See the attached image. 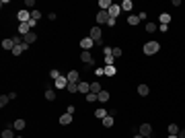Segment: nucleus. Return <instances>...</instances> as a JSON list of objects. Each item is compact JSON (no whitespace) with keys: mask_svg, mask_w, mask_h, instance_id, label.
Here are the masks:
<instances>
[{"mask_svg":"<svg viewBox=\"0 0 185 138\" xmlns=\"http://www.w3.org/2000/svg\"><path fill=\"white\" fill-rule=\"evenodd\" d=\"M148 93H150V87H148V85H140V87H138V95L146 97Z\"/></svg>","mask_w":185,"mask_h":138,"instance_id":"6ab92c4d","label":"nucleus"},{"mask_svg":"<svg viewBox=\"0 0 185 138\" xmlns=\"http://www.w3.org/2000/svg\"><path fill=\"white\" fill-rule=\"evenodd\" d=\"M99 6H101V10H109L113 6V2L111 0H99Z\"/></svg>","mask_w":185,"mask_h":138,"instance_id":"a211bd4d","label":"nucleus"},{"mask_svg":"<svg viewBox=\"0 0 185 138\" xmlns=\"http://www.w3.org/2000/svg\"><path fill=\"white\" fill-rule=\"evenodd\" d=\"M78 93L89 95V93H91V83H84V81H80V83H78Z\"/></svg>","mask_w":185,"mask_h":138,"instance_id":"1a4fd4ad","label":"nucleus"},{"mask_svg":"<svg viewBox=\"0 0 185 138\" xmlns=\"http://www.w3.org/2000/svg\"><path fill=\"white\" fill-rule=\"evenodd\" d=\"M158 29H160V31L164 33V31H169V25H158Z\"/></svg>","mask_w":185,"mask_h":138,"instance_id":"a19ab883","label":"nucleus"},{"mask_svg":"<svg viewBox=\"0 0 185 138\" xmlns=\"http://www.w3.org/2000/svg\"><path fill=\"white\" fill-rule=\"evenodd\" d=\"M25 6H27V10H35V0H25Z\"/></svg>","mask_w":185,"mask_h":138,"instance_id":"c9c22d12","label":"nucleus"},{"mask_svg":"<svg viewBox=\"0 0 185 138\" xmlns=\"http://www.w3.org/2000/svg\"><path fill=\"white\" fill-rule=\"evenodd\" d=\"M49 76H52V78H54V81H56V78H60V72H58V70H52V72H49Z\"/></svg>","mask_w":185,"mask_h":138,"instance_id":"58836bf2","label":"nucleus"},{"mask_svg":"<svg viewBox=\"0 0 185 138\" xmlns=\"http://www.w3.org/2000/svg\"><path fill=\"white\" fill-rule=\"evenodd\" d=\"M33 31V29L29 27V23H19V35L21 37H25V35H29Z\"/></svg>","mask_w":185,"mask_h":138,"instance_id":"39448f33","label":"nucleus"},{"mask_svg":"<svg viewBox=\"0 0 185 138\" xmlns=\"http://www.w3.org/2000/svg\"><path fill=\"white\" fill-rule=\"evenodd\" d=\"M54 85H56V89H66V87H68V78L62 74L60 78H56L54 81Z\"/></svg>","mask_w":185,"mask_h":138,"instance_id":"423d86ee","label":"nucleus"},{"mask_svg":"<svg viewBox=\"0 0 185 138\" xmlns=\"http://www.w3.org/2000/svg\"><path fill=\"white\" fill-rule=\"evenodd\" d=\"M14 128H4V130H2V138H17L14 136Z\"/></svg>","mask_w":185,"mask_h":138,"instance_id":"dca6fc26","label":"nucleus"},{"mask_svg":"<svg viewBox=\"0 0 185 138\" xmlns=\"http://www.w3.org/2000/svg\"><path fill=\"white\" fill-rule=\"evenodd\" d=\"M8 101H10V97H8V95H2V97H0V105H2V107H6Z\"/></svg>","mask_w":185,"mask_h":138,"instance_id":"f704fd0d","label":"nucleus"},{"mask_svg":"<svg viewBox=\"0 0 185 138\" xmlns=\"http://www.w3.org/2000/svg\"><path fill=\"white\" fill-rule=\"evenodd\" d=\"M107 116H109V113H107L105 107H97V109H95V117H99V120H105Z\"/></svg>","mask_w":185,"mask_h":138,"instance_id":"f8f14e48","label":"nucleus"},{"mask_svg":"<svg viewBox=\"0 0 185 138\" xmlns=\"http://www.w3.org/2000/svg\"><path fill=\"white\" fill-rule=\"evenodd\" d=\"M80 60L84 64H95V58H93V54H91V52H82V54H80Z\"/></svg>","mask_w":185,"mask_h":138,"instance_id":"6e6552de","label":"nucleus"},{"mask_svg":"<svg viewBox=\"0 0 185 138\" xmlns=\"http://www.w3.org/2000/svg\"><path fill=\"white\" fill-rule=\"evenodd\" d=\"M103 91V87H101V83H91V93H95V95H99V93H101Z\"/></svg>","mask_w":185,"mask_h":138,"instance_id":"f3484780","label":"nucleus"},{"mask_svg":"<svg viewBox=\"0 0 185 138\" xmlns=\"http://www.w3.org/2000/svg\"><path fill=\"white\" fill-rule=\"evenodd\" d=\"M31 19H33V21H39V19H41V13L37 10V8H35V10H31Z\"/></svg>","mask_w":185,"mask_h":138,"instance_id":"473e14b6","label":"nucleus"},{"mask_svg":"<svg viewBox=\"0 0 185 138\" xmlns=\"http://www.w3.org/2000/svg\"><path fill=\"white\" fill-rule=\"evenodd\" d=\"M103 54L105 56H113V48H103Z\"/></svg>","mask_w":185,"mask_h":138,"instance_id":"ea45409f","label":"nucleus"},{"mask_svg":"<svg viewBox=\"0 0 185 138\" xmlns=\"http://www.w3.org/2000/svg\"><path fill=\"white\" fill-rule=\"evenodd\" d=\"M13 128L17 132H21L23 128H25V120H17V122H13Z\"/></svg>","mask_w":185,"mask_h":138,"instance_id":"5701e85b","label":"nucleus"},{"mask_svg":"<svg viewBox=\"0 0 185 138\" xmlns=\"http://www.w3.org/2000/svg\"><path fill=\"white\" fill-rule=\"evenodd\" d=\"M109 19H111V17H109V13H107V10H99V14H97V23H101V25L105 23V25H107V23H109Z\"/></svg>","mask_w":185,"mask_h":138,"instance_id":"20e7f679","label":"nucleus"},{"mask_svg":"<svg viewBox=\"0 0 185 138\" xmlns=\"http://www.w3.org/2000/svg\"><path fill=\"white\" fill-rule=\"evenodd\" d=\"M134 138H144V136H142V134H136V136H134Z\"/></svg>","mask_w":185,"mask_h":138,"instance_id":"c03bdc74","label":"nucleus"},{"mask_svg":"<svg viewBox=\"0 0 185 138\" xmlns=\"http://www.w3.org/2000/svg\"><path fill=\"white\" fill-rule=\"evenodd\" d=\"M25 49H29V45H27V43H25V41H23V43H21V45H14L13 54H14V56H21V52H25Z\"/></svg>","mask_w":185,"mask_h":138,"instance_id":"4468645a","label":"nucleus"},{"mask_svg":"<svg viewBox=\"0 0 185 138\" xmlns=\"http://www.w3.org/2000/svg\"><path fill=\"white\" fill-rule=\"evenodd\" d=\"M29 27L35 29V27H37V21H33V19H31V21H29Z\"/></svg>","mask_w":185,"mask_h":138,"instance_id":"79ce46f5","label":"nucleus"},{"mask_svg":"<svg viewBox=\"0 0 185 138\" xmlns=\"http://www.w3.org/2000/svg\"><path fill=\"white\" fill-rule=\"evenodd\" d=\"M103 74H105V68H101V66L95 68V76H103Z\"/></svg>","mask_w":185,"mask_h":138,"instance_id":"4c0bfd02","label":"nucleus"},{"mask_svg":"<svg viewBox=\"0 0 185 138\" xmlns=\"http://www.w3.org/2000/svg\"><path fill=\"white\" fill-rule=\"evenodd\" d=\"M128 23H130V25H138V23H140V17H136V14H130V17H128Z\"/></svg>","mask_w":185,"mask_h":138,"instance_id":"cd10ccee","label":"nucleus"},{"mask_svg":"<svg viewBox=\"0 0 185 138\" xmlns=\"http://www.w3.org/2000/svg\"><path fill=\"white\" fill-rule=\"evenodd\" d=\"M169 23H171V14L163 13V14H160V25H169Z\"/></svg>","mask_w":185,"mask_h":138,"instance_id":"b1692460","label":"nucleus"},{"mask_svg":"<svg viewBox=\"0 0 185 138\" xmlns=\"http://www.w3.org/2000/svg\"><path fill=\"white\" fill-rule=\"evenodd\" d=\"M2 48H4V49H10V52H13V49H14V41H13V37H10V39H4V41H2Z\"/></svg>","mask_w":185,"mask_h":138,"instance_id":"4be33fe9","label":"nucleus"},{"mask_svg":"<svg viewBox=\"0 0 185 138\" xmlns=\"http://www.w3.org/2000/svg\"><path fill=\"white\" fill-rule=\"evenodd\" d=\"M17 19H19V23H29V21H31V10L21 8L19 13H17Z\"/></svg>","mask_w":185,"mask_h":138,"instance_id":"f03ea898","label":"nucleus"},{"mask_svg":"<svg viewBox=\"0 0 185 138\" xmlns=\"http://www.w3.org/2000/svg\"><path fill=\"white\" fill-rule=\"evenodd\" d=\"M17 138H23V136H17Z\"/></svg>","mask_w":185,"mask_h":138,"instance_id":"de8ad7c7","label":"nucleus"},{"mask_svg":"<svg viewBox=\"0 0 185 138\" xmlns=\"http://www.w3.org/2000/svg\"><path fill=\"white\" fill-rule=\"evenodd\" d=\"M169 134H175V136H177L179 134V126L177 124H169Z\"/></svg>","mask_w":185,"mask_h":138,"instance_id":"c756f323","label":"nucleus"},{"mask_svg":"<svg viewBox=\"0 0 185 138\" xmlns=\"http://www.w3.org/2000/svg\"><path fill=\"white\" fill-rule=\"evenodd\" d=\"M70 122H72V113H64V116L60 117V124L62 126H68Z\"/></svg>","mask_w":185,"mask_h":138,"instance_id":"412c9836","label":"nucleus"},{"mask_svg":"<svg viewBox=\"0 0 185 138\" xmlns=\"http://www.w3.org/2000/svg\"><path fill=\"white\" fill-rule=\"evenodd\" d=\"M80 48L82 52H91V48H95V41L91 37H84V39H80Z\"/></svg>","mask_w":185,"mask_h":138,"instance_id":"7ed1b4c3","label":"nucleus"},{"mask_svg":"<svg viewBox=\"0 0 185 138\" xmlns=\"http://www.w3.org/2000/svg\"><path fill=\"white\" fill-rule=\"evenodd\" d=\"M142 49H144V54H146V56H152V54H156L158 49H160V43L152 39V41H146V43H144Z\"/></svg>","mask_w":185,"mask_h":138,"instance_id":"f257e3e1","label":"nucleus"},{"mask_svg":"<svg viewBox=\"0 0 185 138\" xmlns=\"http://www.w3.org/2000/svg\"><path fill=\"white\" fill-rule=\"evenodd\" d=\"M156 29H158V25H156V23H148V25H146V31H148V33H154Z\"/></svg>","mask_w":185,"mask_h":138,"instance_id":"2f4dec72","label":"nucleus"},{"mask_svg":"<svg viewBox=\"0 0 185 138\" xmlns=\"http://www.w3.org/2000/svg\"><path fill=\"white\" fill-rule=\"evenodd\" d=\"M113 124H115V120H113V116H107L105 120H103V126H105V128H111Z\"/></svg>","mask_w":185,"mask_h":138,"instance_id":"393cba45","label":"nucleus"},{"mask_svg":"<svg viewBox=\"0 0 185 138\" xmlns=\"http://www.w3.org/2000/svg\"><path fill=\"white\" fill-rule=\"evenodd\" d=\"M140 134H142V136H152V126L150 124H142L140 126Z\"/></svg>","mask_w":185,"mask_h":138,"instance_id":"9b49d317","label":"nucleus"},{"mask_svg":"<svg viewBox=\"0 0 185 138\" xmlns=\"http://www.w3.org/2000/svg\"><path fill=\"white\" fill-rule=\"evenodd\" d=\"M35 39H37V33H35V31H31L29 35H25V37H23V41L27 43V45H31V43H33Z\"/></svg>","mask_w":185,"mask_h":138,"instance_id":"ddd939ff","label":"nucleus"},{"mask_svg":"<svg viewBox=\"0 0 185 138\" xmlns=\"http://www.w3.org/2000/svg\"><path fill=\"white\" fill-rule=\"evenodd\" d=\"M66 89L70 91V93H78V83H68V87Z\"/></svg>","mask_w":185,"mask_h":138,"instance_id":"7c9ffc66","label":"nucleus"},{"mask_svg":"<svg viewBox=\"0 0 185 138\" xmlns=\"http://www.w3.org/2000/svg\"><path fill=\"white\" fill-rule=\"evenodd\" d=\"M87 101H89V103H95V101H99V97H97L95 93H89V95H87Z\"/></svg>","mask_w":185,"mask_h":138,"instance_id":"72a5a7b5","label":"nucleus"},{"mask_svg":"<svg viewBox=\"0 0 185 138\" xmlns=\"http://www.w3.org/2000/svg\"><path fill=\"white\" fill-rule=\"evenodd\" d=\"M169 138H179V136H175V134H169Z\"/></svg>","mask_w":185,"mask_h":138,"instance_id":"a18cd8bd","label":"nucleus"},{"mask_svg":"<svg viewBox=\"0 0 185 138\" xmlns=\"http://www.w3.org/2000/svg\"><path fill=\"white\" fill-rule=\"evenodd\" d=\"M144 138H152V136H144Z\"/></svg>","mask_w":185,"mask_h":138,"instance_id":"49530a36","label":"nucleus"},{"mask_svg":"<svg viewBox=\"0 0 185 138\" xmlns=\"http://www.w3.org/2000/svg\"><path fill=\"white\" fill-rule=\"evenodd\" d=\"M119 56H121V48H113V58H119Z\"/></svg>","mask_w":185,"mask_h":138,"instance_id":"e433bc0d","label":"nucleus"},{"mask_svg":"<svg viewBox=\"0 0 185 138\" xmlns=\"http://www.w3.org/2000/svg\"><path fill=\"white\" fill-rule=\"evenodd\" d=\"M107 13H109V17H111V19H117V17H119V13H121V6L113 4V6H111L109 10H107Z\"/></svg>","mask_w":185,"mask_h":138,"instance_id":"9d476101","label":"nucleus"},{"mask_svg":"<svg viewBox=\"0 0 185 138\" xmlns=\"http://www.w3.org/2000/svg\"><path fill=\"white\" fill-rule=\"evenodd\" d=\"M105 66H115V58L113 56H105Z\"/></svg>","mask_w":185,"mask_h":138,"instance_id":"c85d7f7f","label":"nucleus"},{"mask_svg":"<svg viewBox=\"0 0 185 138\" xmlns=\"http://www.w3.org/2000/svg\"><path fill=\"white\" fill-rule=\"evenodd\" d=\"M132 8H134L132 0H123V2H121V10H125V13H132Z\"/></svg>","mask_w":185,"mask_h":138,"instance_id":"aec40b11","label":"nucleus"},{"mask_svg":"<svg viewBox=\"0 0 185 138\" xmlns=\"http://www.w3.org/2000/svg\"><path fill=\"white\" fill-rule=\"evenodd\" d=\"M97 97H99V103H107L111 95H109V91H101V93H99Z\"/></svg>","mask_w":185,"mask_h":138,"instance_id":"2eb2a0df","label":"nucleus"},{"mask_svg":"<svg viewBox=\"0 0 185 138\" xmlns=\"http://www.w3.org/2000/svg\"><path fill=\"white\" fill-rule=\"evenodd\" d=\"M115 66H105V76H115Z\"/></svg>","mask_w":185,"mask_h":138,"instance_id":"a878e982","label":"nucleus"},{"mask_svg":"<svg viewBox=\"0 0 185 138\" xmlns=\"http://www.w3.org/2000/svg\"><path fill=\"white\" fill-rule=\"evenodd\" d=\"M66 78H68V83H80V74L76 70H70L68 74H66Z\"/></svg>","mask_w":185,"mask_h":138,"instance_id":"0eeeda50","label":"nucleus"},{"mask_svg":"<svg viewBox=\"0 0 185 138\" xmlns=\"http://www.w3.org/2000/svg\"><path fill=\"white\" fill-rule=\"evenodd\" d=\"M177 136H179V138H185V128H183V130H179V134H177Z\"/></svg>","mask_w":185,"mask_h":138,"instance_id":"37998d69","label":"nucleus"},{"mask_svg":"<svg viewBox=\"0 0 185 138\" xmlns=\"http://www.w3.org/2000/svg\"><path fill=\"white\" fill-rule=\"evenodd\" d=\"M45 99H48V101H54V99H56V91L54 89H48V91H45Z\"/></svg>","mask_w":185,"mask_h":138,"instance_id":"bb28decb","label":"nucleus"}]
</instances>
